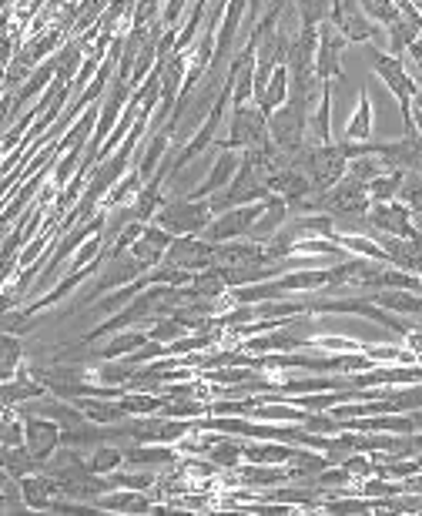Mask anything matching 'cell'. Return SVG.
I'll list each match as a JSON object with an SVG mask.
<instances>
[{"label": "cell", "instance_id": "7402d4cb", "mask_svg": "<svg viewBox=\"0 0 422 516\" xmlns=\"http://www.w3.org/2000/svg\"><path fill=\"white\" fill-rule=\"evenodd\" d=\"M101 513H151L155 510V496L145 490H111L98 500Z\"/></svg>", "mask_w": 422, "mask_h": 516}, {"label": "cell", "instance_id": "277c9868", "mask_svg": "<svg viewBox=\"0 0 422 516\" xmlns=\"http://www.w3.org/2000/svg\"><path fill=\"white\" fill-rule=\"evenodd\" d=\"M145 272L148 269L131 252H114V255L104 252V265H101L98 279H94V285L81 295V302L74 305L71 312H84L91 302H98L101 295H111L114 289H121V285H131L134 279H141Z\"/></svg>", "mask_w": 422, "mask_h": 516}, {"label": "cell", "instance_id": "ee69618b", "mask_svg": "<svg viewBox=\"0 0 422 516\" xmlns=\"http://www.w3.org/2000/svg\"><path fill=\"white\" fill-rule=\"evenodd\" d=\"M362 11H366L379 27H389L399 17V4L396 0H362Z\"/></svg>", "mask_w": 422, "mask_h": 516}, {"label": "cell", "instance_id": "7c38bea8", "mask_svg": "<svg viewBox=\"0 0 422 516\" xmlns=\"http://www.w3.org/2000/svg\"><path fill=\"white\" fill-rule=\"evenodd\" d=\"M165 262L185 272H201L215 265V242H208L205 235H178L165 252Z\"/></svg>", "mask_w": 422, "mask_h": 516}, {"label": "cell", "instance_id": "4fadbf2b", "mask_svg": "<svg viewBox=\"0 0 422 516\" xmlns=\"http://www.w3.org/2000/svg\"><path fill=\"white\" fill-rule=\"evenodd\" d=\"M24 413V443L27 449L37 456L41 463H47L51 456L61 449V436H64V429L54 423V419H47L41 413H27V409H21Z\"/></svg>", "mask_w": 422, "mask_h": 516}, {"label": "cell", "instance_id": "f1b7e54d", "mask_svg": "<svg viewBox=\"0 0 422 516\" xmlns=\"http://www.w3.org/2000/svg\"><path fill=\"white\" fill-rule=\"evenodd\" d=\"M0 466H4V473L14 476V480H24V476L44 470V463L27 449V443L24 446H0Z\"/></svg>", "mask_w": 422, "mask_h": 516}, {"label": "cell", "instance_id": "db71d44e", "mask_svg": "<svg viewBox=\"0 0 422 516\" xmlns=\"http://www.w3.org/2000/svg\"><path fill=\"white\" fill-rule=\"evenodd\" d=\"M416 272H419V282H422V265H419V269H416Z\"/></svg>", "mask_w": 422, "mask_h": 516}, {"label": "cell", "instance_id": "816d5d0a", "mask_svg": "<svg viewBox=\"0 0 422 516\" xmlns=\"http://www.w3.org/2000/svg\"><path fill=\"white\" fill-rule=\"evenodd\" d=\"M412 121H416V131L422 135V108H412Z\"/></svg>", "mask_w": 422, "mask_h": 516}, {"label": "cell", "instance_id": "c3c4849f", "mask_svg": "<svg viewBox=\"0 0 422 516\" xmlns=\"http://www.w3.org/2000/svg\"><path fill=\"white\" fill-rule=\"evenodd\" d=\"M402 64H406V71L412 74V78L422 81V37L409 47L406 54H402Z\"/></svg>", "mask_w": 422, "mask_h": 516}, {"label": "cell", "instance_id": "484cf974", "mask_svg": "<svg viewBox=\"0 0 422 516\" xmlns=\"http://www.w3.org/2000/svg\"><path fill=\"white\" fill-rule=\"evenodd\" d=\"M372 128H376V118H372V98H369V91H359L356 111H352L349 124H345L342 141H352V145H366V141H372Z\"/></svg>", "mask_w": 422, "mask_h": 516}, {"label": "cell", "instance_id": "4316f807", "mask_svg": "<svg viewBox=\"0 0 422 516\" xmlns=\"http://www.w3.org/2000/svg\"><path fill=\"white\" fill-rule=\"evenodd\" d=\"M332 84L335 81H322L319 108H315L309 118V135L315 145H332Z\"/></svg>", "mask_w": 422, "mask_h": 516}, {"label": "cell", "instance_id": "ba28073f", "mask_svg": "<svg viewBox=\"0 0 422 516\" xmlns=\"http://www.w3.org/2000/svg\"><path fill=\"white\" fill-rule=\"evenodd\" d=\"M262 212H265V202L228 208V212L211 218V225L205 228V238H208V242H232V238H248V235H252L255 222L262 218Z\"/></svg>", "mask_w": 422, "mask_h": 516}, {"label": "cell", "instance_id": "f546056e", "mask_svg": "<svg viewBox=\"0 0 422 516\" xmlns=\"http://www.w3.org/2000/svg\"><path fill=\"white\" fill-rule=\"evenodd\" d=\"M369 299L396 315H422V292L386 289V292H369Z\"/></svg>", "mask_w": 422, "mask_h": 516}, {"label": "cell", "instance_id": "8d00e7d4", "mask_svg": "<svg viewBox=\"0 0 422 516\" xmlns=\"http://www.w3.org/2000/svg\"><path fill=\"white\" fill-rule=\"evenodd\" d=\"M88 463H91V470L101 473V476L118 473L124 466V446L121 443H101L98 449H91L88 453Z\"/></svg>", "mask_w": 422, "mask_h": 516}, {"label": "cell", "instance_id": "603a6c76", "mask_svg": "<svg viewBox=\"0 0 422 516\" xmlns=\"http://www.w3.org/2000/svg\"><path fill=\"white\" fill-rule=\"evenodd\" d=\"M64 41H67V34L61 31V27H47V31H41L37 37H31V41H27L21 51H17V57H21L24 64H31V68H37V64H44L47 57H54L57 51H61L64 47Z\"/></svg>", "mask_w": 422, "mask_h": 516}, {"label": "cell", "instance_id": "7a4b0ae2", "mask_svg": "<svg viewBox=\"0 0 422 516\" xmlns=\"http://www.w3.org/2000/svg\"><path fill=\"white\" fill-rule=\"evenodd\" d=\"M309 108L312 104L305 98H289L282 108L268 114V138H272V145L278 151H285L292 161L312 138L309 135V118H312Z\"/></svg>", "mask_w": 422, "mask_h": 516}, {"label": "cell", "instance_id": "e575fe53", "mask_svg": "<svg viewBox=\"0 0 422 516\" xmlns=\"http://www.w3.org/2000/svg\"><path fill=\"white\" fill-rule=\"evenodd\" d=\"M402 185H406V171L389 168V171H382L379 178L369 181V198L372 202H399Z\"/></svg>", "mask_w": 422, "mask_h": 516}, {"label": "cell", "instance_id": "cb8c5ba5", "mask_svg": "<svg viewBox=\"0 0 422 516\" xmlns=\"http://www.w3.org/2000/svg\"><path fill=\"white\" fill-rule=\"evenodd\" d=\"M292 218V208H289V202H285L282 195H268L265 198V212H262V218H258L255 222V228H252V242H268V238H272L278 228H282L285 222H289Z\"/></svg>", "mask_w": 422, "mask_h": 516}, {"label": "cell", "instance_id": "30bf717a", "mask_svg": "<svg viewBox=\"0 0 422 516\" xmlns=\"http://www.w3.org/2000/svg\"><path fill=\"white\" fill-rule=\"evenodd\" d=\"M242 161H245V151L218 148V158L211 161V171L198 181L195 188L188 191V198H198V202H201V198H211V195H218V191H225L235 181L238 168H242Z\"/></svg>", "mask_w": 422, "mask_h": 516}, {"label": "cell", "instance_id": "7bdbcfd3", "mask_svg": "<svg viewBox=\"0 0 422 516\" xmlns=\"http://www.w3.org/2000/svg\"><path fill=\"white\" fill-rule=\"evenodd\" d=\"M382 171H389V165L382 158H376V155H362V158L349 161V175L359 178V181H366V185H369L372 178H379Z\"/></svg>", "mask_w": 422, "mask_h": 516}, {"label": "cell", "instance_id": "9c48e42d", "mask_svg": "<svg viewBox=\"0 0 422 516\" xmlns=\"http://www.w3.org/2000/svg\"><path fill=\"white\" fill-rule=\"evenodd\" d=\"M345 37L339 34V27L332 21L319 24V51H315V78L319 81H345L342 68V51H345Z\"/></svg>", "mask_w": 422, "mask_h": 516}, {"label": "cell", "instance_id": "ffe728a7", "mask_svg": "<svg viewBox=\"0 0 422 516\" xmlns=\"http://www.w3.org/2000/svg\"><path fill=\"white\" fill-rule=\"evenodd\" d=\"M21 493H24V510L44 513V510H51L54 500L61 496V483H57L54 476H47L41 470V473L24 476V480H21Z\"/></svg>", "mask_w": 422, "mask_h": 516}, {"label": "cell", "instance_id": "2e32d148", "mask_svg": "<svg viewBox=\"0 0 422 516\" xmlns=\"http://www.w3.org/2000/svg\"><path fill=\"white\" fill-rule=\"evenodd\" d=\"M255 262H275V258H268L265 242H252V238L215 242V269H238V265H255Z\"/></svg>", "mask_w": 422, "mask_h": 516}, {"label": "cell", "instance_id": "8fae6325", "mask_svg": "<svg viewBox=\"0 0 422 516\" xmlns=\"http://www.w3.org/2000/svg\"><path fill=\"white\" fill-rule=\"evenodd\" d=\"M366 222L372 225V232L376 235H396V238H416L419 235V228L412 225V208L406 202H372Z\"/></svg>", "mask_w": 422, "mask_h": 516}, {"label": "cell", "instance_id": "1f68e13d", "mask_svg": "<svg viewBox=\"0 0 422 516\" xmlns=\"http://www.w3.org/2000/svg\"><path fill=\"white\" fill-rule=\"evenodd\" d=\"M208 460L218 466V470H225V473H232L238 470V466L245 463V443H242V436H222L215 446L208 449Z\"/></svg>", "mask_w": 422, "mask_h": 516}, {"label": "cell", "instance_id": "7dc6e473", "mask_svg": "<svg viewBox=\"0 0 422 516\" xmlns=\"http://www.w3.org/2000/svg\"><path fill=\"white\" fill-rule=\"evenodd\" d=\"M178 466L185 476H198V480H208V476H215V470H218L211 460H198V456H188V460H181Z\"/></svg>", "mask_w": 422, "mask_h": 516}, {"label": "cell", "instance_id": "f5cc1de1", "mask_svg": "<svg viewBox=\"0 0 422 516\" xmlns=\"http://www.w3.org/2000/svg\"><path fill=\"white\" fill-rule=\"evenodd\" d=\"M412 108H422V88H419V94H416V104H412Z\"/></svg>", "mask_w": 422, "mask_h": 516}, {"label": "cell", "instance_id": "83f0119b", "mask_svg": "<svg viewBox=\"0 0 422 516\" xmlns=\"http://www.w3.org/2000/svg\"><path fill=\"white\" fill-rule=\"evenodd\" d=\"M74 403L84 409V416H88L91 423H101V426H114V423H124V419H128V413H124V406H121V396L118 399L81 396V399H74Z\"/></svg>", "mask_w": 422, "mask_h": 516}, {"label": "cell", "instance_id": "4dcf8cb0", "mask_svg": "<svg viewBox=\"0 0 422 516\" xmlns=\"http://www.w3.org/2000/svg\"><path fill=\"white\" fill-rule=\"evenodd\" d=\"M145 188V178H141V171L131 165V171L124 175L118 185H114L108 195L101 198V212H114V208H124V205H131L134 198H138V191Z\"/></svg>", "mask_w": 422, "mask_h": 516}, {"label": "cell", "instance_id": "d590c367", "mask_svg": "<svg viewBox=\"0 0 422 516\" xmlns=\"http://www.w3.org/2000/svg\"><path fill=\"white\" fill-rule=\"evenodd\" d=\"M168 393H124L121 406L128 416H155L168 406Z\"/></svg>", "mask_w": 422, "mask_h": 516}, {"label": "cell", "instance_id": "9a60e30c", "mask_svg": "<svg viewBox=\"0 0 422 516\" xmlns=\"http://www.w3.org/2000/svg\"><path fill=\"white\" fill-rule=\"evenodd\" d=\"M124 466L131 470H175L178 449L171 443H128L124 446Z\"/></svg>", "mask_w": 422, "mask_h": 516}, {"label": "cell", "instance_id": "d6986e66", "mask_svg": "<svg viewBox=\"0 0 422 516\" xmlns=\"http://www.w3.org/2000/svg\"><path fill=\"white\" fill-rule=\"evenodd\" d=\"M148 342H151L148 329H141V326L121 329V332H114V336H108V342H104L101 349H94L88 359H91V366H94V362H101V359H124V356H131V352L145 349Z\"/></svg>", "mask_w": 422, "mask_h": 516}, {"label": "cell", "instance_id": "74e56055", "mask_svg": "<svg viewBox=\"0 0 422 516\" xmlns=\"http://www.w3.org/2000/svg\"><path fill=\"white\" fill-rule=\"evenodd\" d=\"M24 336L4 332V359H0V379H14L17 369L24 366Z\"/></svg>", "mask_w": 422, "mask_h": 516}, {"label": "cell", "instance_id": "bcb514c9", "mask_svg": "<svg viewBox=\"0 0 422 516\" xmlns=\"http://www.w3.org/2000/svg\"><path fill=\"white\" fill-rule=\"evenodd\" d=\"M31 74H34L31 64H24L21 57H14V61L4 68V91H17L21 84H27V78H31Z\"/></svg>", "mask_w": 422, "mask_h": 516}, {"label": "cell", "instance_id": "3957f363", "mask_svg": "<svg viewBox=\"0 0 422 516\" xmlns=\"http://www.w3.org/2000/svg\"><path fill=\"white\" fill-rule=\"evenodd\" d=\"M218 148H238V151H272V138H268V114L258 104H242L232 108L228 118V138L215 141Z\"/></svg>", "mask_w": 422, "mask_h": 516}, {"label": "cell", "instance_id": "44dd1931", "mask_svg": "<svg viewBox=\"0 0 422 516\" xmlns=\"http://www.w3.org/2000/svg\"><path fill=\"white\" fill-rule=\"evenodd\" d=\"M171 145H175V141H171V135L165 128L161 131H148V138L141 141V148H138V155H134V168L141 171V178H151L158 171V165L161 161H165V155L171 151Z\"/></svg>", "mask_w": 422, "mask_h": 516}, {"label": "cell", "instance_id": "5b68a950", "mask_svg": "<svg viewBox=\"0 0 422 516\" xmlns=\"http://www.w3.org/2000/svg\"><path fill=\"white\" fill-rule=\"evenodd\" d=\"M215 218V208H211L208 198H188L181 195L175 202H165V208L155 215V225L168 228L171 235H205V228Z\"/></svg>", "mask_w": 422, "mask_h": 516}, {"label": "cell", "instance_id": "d6a6232c", "mask_svg": "<svg viewBox=\"0 0 422 516\" xmlns=\"http://www.w3.org/2000/svg\"><path fill=\"white\" fill-rule=\"evenodd\" d=\"M419 37H422L419 27L412 24L409 17H402V14H399L396 21H392V24L386 27V51H389V54H396V57H402V54L409 51L412 44L419 41Z\"/></svg>", "mask_w": 422, "mask_h": 516}, {"label": "cell", "instance_id": "ab89813d", "mask_svg": "<svg viewBox=\"0 0 422 516\" xmlns=\"http://www.w3.org/2000/svg\"><path fill=\"white\" fill-rule=\"evenodd\" d=\"M335 0H295V11H299V27H319L329 21Z\"/></svg>", "mask_w": 422, "mask_h": 516}, {"label": "cell", "instance_id": "60d3db41", "mask_svg": "<svg viewBox=\"0 0 422 516\" xmlns=\"http://www.w3.org/2000/svg\"><path fill=\"white\" fill-rule=\"evenodd\" d=\"M366 342L352 339V336H339V332H325V336H312L309 349L315 352H362Z\"/></svg>", "mask_w": 422, "mask_h": 516}, {"label": "cell", "instance_id": "f6af8a7d", "mask_svg": "<svg viewBox=\"0 0 422 516\" xmlns=\"http://www.w3.org/2000/svg\"><path fill=\"white\" fill-rule=\"evenodd\" d=\"M128 252H131L134 258H138V262H141V265H145V269H148V272H151V269H158V265H161V262H165V248L151 245V242H148V238H145V235H141V238H138V242H134V245L128 248Z\"/></svg>", "mask_w": 422, "mask_h": 516}, {"label": "cell", "instance_id": "d4e9b609", "mask_svg": "<svg viewBox=\"0 0 422 516\" xmlns=\"http://www.w3.org/2000/svg\"><path fill=\"white\" fill-rule=\"evenodd\" d=\"M289 98H292V71H289V64H278L275 74H272V78H268V84H265V91L255 98V104H258V108H262L265 114H272V111L282 108V104L289 101Z\"/></svg>", "mask_w": 422, "mask_h": 516}, {"label": "cell", "instance_id": "52a82bcc", "mask_svg": "<svg viewBox=\"0 0 422 516\" xmlns=\"http://www.w3.org/2000/svg\"><path fill=\"white\" fill-rule=\"evenodd\" d=\"M329 21L339 27V34L349 44H372V41H379L382 31H386V27H379L366 11H362V0H335Z\"/></svg>", "mask_w": 422, "mask_h": 516}, {"label": "cell", "instance_id": "f35d334b", "mask_svg": "<svg viewBox=\"0 0 422 516\" xmlns=\"http://www.w3.org/2000/svg\"><path fill=\"white\" fill-rule=\"evenodd\" d=\"M161 416H171V419H191V423H195V419L211 416V403H208V399H175V396H171V399H168V406L161 409Z\"/></svg>", "mask_w": 422, "mask_h": 516}, {"label": "cell", "instance_id": "836d02e7", "mask_svg": "<svg viewBox=\"0 0 422 516\" xmlns=\"http://www.w3.org/2000/svg\"><path fill=\"white\" fill-rule=\"evenodd\" d=\"M191 289L198 292V299H225L228 292V279L222 269H215V265H208V269H201L191 275Z\"/></svg>", "mask_w": 422, "mask_h": 516}, {"label": "cell", "instance_id": "5bb4252c", "mask_svg": "<svg viewBox=\"0 0 422 516\" xmlns=\"http://www.w3.org/2000/svg\"><path fill=\"white\" fill-rule=\"evenodd\" d=\"M376 158L406 175H422V135L416 131V135H402L396 141H382L376 145Z\"/></svg>", "mask_w": 422, "mask_h": 516}, {"label": "cell", "instance_id": "b9f144b4", "mask_svg": "<svg viewBox=\"0 0 422 516\" xmlns=\"http://www.w3.org/2000/svg\"><path fill=\"white\" fill-rule=\"evenodd\" d=\"M148 332H151V339H155V342H165V346H171V342H178L181 336H188V329L181 326L175 315H158L155 326H151Z\"/></svg>", "mask_w": 422, "mask_h": 516}, {"label": "cell", "instance_id": "8992f818", "mask_svg": "<svg viewBox=\"0 0 422 516\" xmlns=\"http://www.w3.org/2000/svg\"><path fill=\"white\" fill-rule=\"evenodd\" d=\"M268 195H272V191H268V185H265V175L255 168V161L245 158L232 185H228L225 191H218V195H211L208 202H211V208H215V215H222V212H228V208L265 202Z\"/></svg>", "mask_w": 422, "mask_h": 516}, {"label": "cell", "instance_id": "e0dca14e", "mask_svg": "<svg viewBox=\"0 0 422 516\" xmlns=\"http://www.w3.org/2000/svg\"><path fill=\"white\" fill-rule=\"evenodd\" d=\"M265 185H268V191H272V195H282L285 202H289V208H292V205H299V202H305V198H312V195H315L312 178L305 175V171L295 168V165L272 171V175L265 178Z\"/></svg>", "mask_w": 422, "mask_h": 516}, {"label": "cell", "instance_id": "681fc988", "mask_svg": "<svg viewBox=\"0 0 422 516\" xmlns=\"http://www.w3.org/2000/svg\"><path fill=\"white\" fill-rule=\"evenodd\" d=\"M185 7H188V0H165V7H161V21H165L168 27H178Z\"/></svg>", "mask_w": 422, "mask_h": 516}, {"label": "cell", "instance_id": "6da1fadb", "mask_svg": "<svg viewBox=\"0 0 422 516\" xmlns=\"http://www.w3.org/2000/svg\"><path fill=\"white\" fill-rule=\"evenodd\" d=\"M372 71L379 74V81L396 94L399 101V114H402V135H416V121H412V104H416L419 94V81L412 78L402 64V57L389 54L386 47H372Z\"/></svg>", "mask_w": 422, "mask_h": 516}, {"label": "cell", "instance_id": "f907efd6", "mask_svg": "<svg viewBox=\"0 0 422 516\" xmlns=\"http://www.w3.org/2000/svg\"><path fill=\"white\" fill-rule=\"evenodd\" d=\"M265 7H268V0H248V14H245V27H255L258 24V17L265 14Z\"/></svg>", "mask_w": 422, "mask_h": 516}, {"label": "cell", "instance_id": "ac0fdd59", "mask_svg": "<svg viewBox=\"0 0 422 516\" xmlns=\"http://www.w3.org/2000/svg\"><path fill=\"white\" fill-rule=\"evenodd\" d=\"M47 396H51L47 386L27 369V362L17 369L14 379H4V389H0V403L4 406H27V403H34V399H47Z\"/></svg>", "mask_w": 422, "mask_h": 516}]
</instances>
